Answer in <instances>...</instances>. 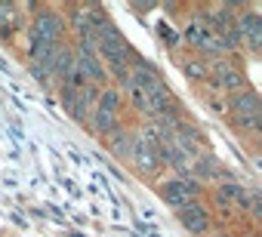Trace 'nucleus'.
Listing matches in <instances>:
<instances>
[{
    "instance_id": "8",
    "label": "nucleus",
    "mask_w": 262,
    "mask_h": 237,
    "mask_svg": "<svg viewBox=\"0 0 262 237\" xmlns=\"http://www.w3.org/2000/svg\"><path fill=\"white\" fill-rule=\"evenodd\" d=\"M179 222H182L185 231L201 234V231L210 228V212H207V206H201L198 200H191V203H185V206L179 209Z\"/></svg>"
},
{
    "instance_id": "1",
    "label": "nucleus",
    "mask_w": 262,
    "mask_h": 237,
    "mask_svg": "<svg viewBox=\"0 0 262 237\" xmlns=\"http://www.w3.org/2000/svg\"><path fill=\"white\" fill-rule=\"evenodd\" d=\"M96 56H102V62L117 74V80L126 77L129 62L136 59L133 50H129V43L120 37V31H117L108 19H105V22L99 25V31H96Z\"/></svg>"
},
{
    "instance_id": "2",
    "label": "nucleus",
    "mask_w": 262,
    "mask_h": 237,
    "mask_svg": "<svg viewBox=\"0 0 262 237\" xmlns=\"http://www.w3.org/2000/svg\"><path fill=\"white\" fill-rule=\"evenodd\" d=\"M182 34H185V40H188L194 50H201L207 59L213 56V59L219 62V59L228 53V50H225V43H222V37H219L207 22H198V19H194V22H188V25L182 28Z\"/></svg>"
},
{
    "instance_id": "13",
    "label": "nucleus",
    "mask_w": 262,
    "mask_h": 237,
    "mask_svg": "<svg viewBox=\"0 0 262 237\" xmlns=\"http://www.w3.org/2000/svg\"><path fill=\"white\" fill-rule=\"evenodd\" d=\"M191 173H194L198 179H213V176H216V160H213L207 151H201V154L191 160Z\"/></svg>"
},
{
    "instance_id": "16",
    "label": "nucleus",
    "mask_w": 262,
    "mask_h": 237,
    "mask_svg": "<svg viewBox=\"0 0 262 237\" xmlns=\"http://www.w3.org/2000/svg\"><path fill=\"white\" fill-rule=\"evenodd\" d=\"M182 68L191 71V77H204V74H207V65H204V62H185Z\"/></svg>"
},
{
    "instance_id": "12",
    "label": "nucleus",
    "mask_w": 262,
    "mask_h": 237,
    "mask_svg": "<svg viewBox=\"0 0 262 237\" xmlns=\"http://www.w3.org/2000/svg\"><path fill=\"white\" fill-rule=\"evenodd\" d=\"M133 139H136V133H126V130H114V133H108V145H111V151L117 154V157H129V148H133Z\"/></svg>"
},
{
    "instance_id": "10",
    "label": "nucleus",
    "mask_w": 262,
    "mask_h": 237,
    "mask_svg": "<svg viewBox=\"0 0 262 237\" xmlns=\"http://www.w3.org/2000/svg\"><path fill=\"white\" fill-rule=\"evenodd\" d=\"M213 80H216V83H219L222 89L234 92V96H237V89L244 86V77H241V71H237V68H234L231 62H222V59H219V62L213 65Z\"/></svg>"
},
{
    "instance_id": "15",
    "label": "nucleus",
    "mask_w": 262,
    "mask_h": 237,
    "mask_svg": "<svg viewBox=\"0 0 262 237\" xmlns=\"http://www.w3.org/2000/svg\"><path fill=\"white\" fill-rule=\"evenodd\" d=\"M123 89L129 92V102H133V108L145 111V92H142V89H136V86H123Z\"/></svg>"
},
{
    "instance_id": "6",
    "label": "nucleus",
    "mask_w": 262,
    "mask_h": 237,
    "mask_svg": "<svg viewBox=\"0 0 262 237\" xmlns=\"http://www.w3.org/2000/svg\"><path fill=\"white\" fill-rule=\"evenodd\" d=\"M56 50L59 46H50V43H37V40H31V56H28V62H31V71H34V77L37 80H53V62H56Z\"/></svg>"
},
{
    "instance_id": "5",
    "label": "nucleus",
    "mask_w": 262,
    "mask_h": 237,
    "mask_svg": "<svg viewBox=\"0 0 262 237\" xmlns=\"http://www.w3.org/2000/svg\"><path fill=\"white\" fill-rule=\"evenodd\" d=\"M161 194H164V200H167L170 206L182 209L185 203H191V200L198 197V182H194V179H170V182L161 185Z\"/></svg>"
},
{
    "instance_id": "9",
    "label": "nucleus",
    "mask_w": 262,
    "mask_h": 237,
    "mask_svg": "<svg viewBox=\"0 0 262 237\" xmlns=\"http://www.w3.org/2000/svg\"><path fill=\"white\" fill-rule=\"evenodd\" d=\"M237 34H241V43H247L253 53L259 50V43H262V19H259V13H247V16H237Z\"/></svg>"
},
{
    "instance_id": "11",
    "label": "nucleus",
    "mask_w": 262,
    "mask_h": 237,
    "mask_svg": "<svg viewBox=\"0 0 262 237\" xmlns=\"http://www.w3.org/2000/svg\"><path fill=\"white\" fill-rule=\"evenodd\" d=\"M129 157H133V163H136L142 173H155V170L161 167V157H158V151H155L151 145L139 142V139H133V148H129Z\"/></svg>"
},
{
    "instance_id": "14",
    "label": "nucleus",
    "mask_w": 262,
    "mask_h": 237,
    "mask_svg": "<svg viewBox=\"0 0 262 237\" xmlns=\"http://www.w3.org/2000/svg\"><path fill=\"white\" fill-rule=\"evenodd\" d=\"M219 197H222V200H234L237 206H250V191H244L237 182L222 185V188H219Z\"/></svg>"
},
{
    "instance_id": "7",
    "label": "nucleus",
    "mask_w": 262,
    "mask_h": 237,
    "mask_svg": "<svg viewBox=\"0 0 262 237\" xmlns=\"http://www.w3.org/2000/svg\"><path fill=\"white\" fill-rule=\"evenodd\" d=\"M31 37L37 43H50V46H59V37H62V19L56 13H40L34 19V31Z\"/></svg>"
},
{
    "instance_id": "3",
    "label": "nucleus",
    "mask_w": 262,
    "mask_h": 237,
    "mask_svg": "<svg viewBox=\"0 0 262 237\" xmlns=\"http://www.w3.org/2000/svg\"><path fill=\"white\" fill-rule=\"evenodd\" d=\"M117 108H120V96L114 92V89H105L99 99H96V105H93V130L96 133H102V136H108V133H114L117 127Z\"/></svg>"
},
{
    "instance_id": "4",
    "label": "nucleus",
    "mask_w": 262,
    "mask_h": 237,
    "mask_svg": "<svg viewBox=\"0 0 262 237\" xmlns=\"http://www.w3.org/2000/svg\"><path fill=\"white\" fill-rule=\"evenodd\" d=\"M231 111H234V124L244 130H259V99L256 92H241L231 99Z\"/></svg>"
}]
</instances>
